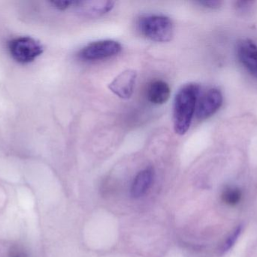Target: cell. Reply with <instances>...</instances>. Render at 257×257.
Here are the masks:
<instances>
[{
    "label": "cell",
    "instance_id": "obj_7",
    "mask_svg": "<svg viewBox=\"0 0 257 257\" xmlns=\"http://www.w3.org/2000/svg\"><path fill=\"white\" fill-rule=\"evenodd\" d=\"M114 2L105 0H90V1L75 2L77 12L80 15L87 18H98L112 10Z\"/></svg>",
    "mask_w": 257,
    "mask_h": 257
},
{
    "label": "cell",
    "instance_id": "obj_1",
    "mask_svg": "<svg viewBox=\"0 0 257 257\" xmlns=\"http://www.w3.org/2000/svg\"><path fill=\"white\" fill-rule=\"evenodd\" d=\"M200 91L199 84L190 83L177 94L173 110L174 129L177 134L184 135L190 128Z\"/></svg>",
    "mask_w": 257,
    "mask_h": 257
},
{
    "label": "cell",
    "instance_id": "obj_8",
    "mask_svg": "<svg viewBox=\"0 0 257 257\" xmlns=\"http://www.w3.org/2000/svg\"><path fill=\"white\" fill-rule=\"evenodd\" d=\"M240 62L252 75L257 78V46L250 39L240 41L237 48Z\"/></svg>",
    "mask_w": 257,
    "mask_h": 257
},
{
    "label": "cell",
    "instance_id": "obj_13",
    "mask_svg": "<svg viewBox=\"0 0 257 257\" xmlns=\"http://www.w3.org/2000/svg\"><path fill=\"white\" fill-rule=\"evenodd\" d=\"M75 2L76 1L74 0H54L51 1V3L59 10H66L71 6H75Z\"/></svg>",
    "mask_w": 257,
    "mask_h": 257
},
{
    "label": "cell",
    "instance_id": "obj_14",
    "mask_svg": "<svg viewBox=\"0 0 257 257\" xmlns=\"http://www.w3.org/2000/svg\"><path fill=\"white\" fill-rule=\"evenodd\" d=\"M198 3L202 5L204 7L212 9H218L222 5V2L219 0H202L198 2Z\"/></svg>",
    "mask_w": 257,
    "mask_h": 257
},
{
    "label": "cell",
    "instance_id": "obj_11",
    "mask_svg": "<svg viewBox=\"0 0 257 257\" xmlns=\"http://www.w3.org/2000/svg\"><path fill=\"white\" fill-rule=\"evenodd\" d=\"M241 193L238 189L229 187L223 191L222 199L229 205H235L241 201Z\"/></svg>",
    "mask_w": 257,
    "mask_h": 257
},
{
    "label": "cell",
    "instance_id": "obj_16",
    "mask_svg": "<svg viewBox=\"0 0 257 257\" xmlns=\"http://www.w3.org/2000/svg\"><path fill=\"white\" fill-rule=\"evenodd\" d=\"M250 4H252L251 1H238L236 3V8L239 10L246 9Z\"/></svg>",
    "mask_w": 257,
    "mask_h": 257
},
{
    "label": "cell",
    "instance_id": "obj_2",
    "mask_svg": "<svg viewBox=\"0 0 257 257\" xmlns=\"http://www.w3.org/2000/svg\"><path fill=\"white\" fill-rule=\"evenodd\" d=\"M139 28L145 37L157 42H167L174 36L172 20L164 15H150L139 19Z\"/></svg>",
    "mask_w": 257,
    "mask_h": 257
},
{
    "label": "cell",
    "instance_id": "obj_3",
    "mask_svg": "<svg viewBox=\"0 0 257 257\" xmlns=\"http://www.w3.org/2000/svg\"><path fill=\"white\" fill-rule=\"evenodd\" d=\"M9 50L12 58L21 64L34 61L43 53L42 44L29 36H21L10 41Z\"/></svg>",
    "mask_w": 257,
    "mask_h": 257
},
{
    "label": "cell",
    "instance_id": "obj_5",
    "mask_svg": "<svg viewBox=\"0 0 257 257\" xmlns=\"http://www.w3.org/2000/svg\"><path fill=\"white\" fill-rule=\"evenodd\" d=\"M223 104V95L219 89L213 88L199 95L196 104V117L199 120H205L212 116L220 108Z\"/></svg>",
    "mask_w": 257,
    "mask_h": 257
},
{
    "label": "cell",
    "instance_id": "obj_6",
    "mask_svg": "<svg viewBox=\"0 0 257 257\" xmlns=\"http://www.w3.org/2000/svg\"><path fill=\"white\" fill-rule=\"evenodd\" d=\"M137 79V72L133 69H126L120 72L108 84V89L121 99L127 100L134 92Z\"/></svg>",
    "mask_w": 257,
    "mask_h": 257
},
{
    "label": "cell",
    "instance_id": "obj_9",
    "mask_svg": "<svg viewBox=\"0 0 257 257\" xmlns=\"http://www.w3.org/2000/svg\"><path fill=\"white\" fill-rule=\"evenodd\" d=\"M170 95V87L163 80H154L151 81L147 89V98L148 101L155 105L166 104L169 101Z\"/></svg>",
    "mask_w": 257,
    "mask_h": 257
},
{
    "label": "cell",
    "instance_id": "obj_12",
    "mask_svg": "<svg viewBox=\"0 0 257 257\" xmlns=\"http://www.w3.org/2000/svg\"><path fill=\"white\" fill-rule=\"evenodd\" d=\"M241 226H238L234 229L233 232L229 235L223 245L222 246L221 250H220L222 253H226V252L229 251V249L232 248V246L234 245L240 234H241Z\"/></svg>",
    "mask_w": 257,
    "mask_h": 257
},
{
    "label": "cell",
    "instance_id": "obj_10",
    "mask_svg": "<svg viewBox=\"0 0 257 257\" xmlns=\"http://www.w3.org/2000/svg\"><path fill=\"white\" fill-rule=\"evenodd\" d=\"M154 172L151 167L141 170L133 181L131 187V195L135 199L143 196L152 185Z\"/></svg>",
    "mask_w": 257,
    "mask_h": 257
},
{
    "label": "cell",
    "instance_id": "obj_4",
    "mask_svg": "<svg viewBox=\"0 0 257 257\" xmlns=\"http://www.w3.org/2000/svg\"><path fill=\"white\" fill-rule=\"evenodd\" d=\"M121 50V45L116 41H97L84 46L80 51L79 57L85 60H103L117 55Z\"/></svg>",
    "mask_w": 257,
    "mask_h": 257
},
{
    "label": "cell",
    "instance_id": "obj_15",
    "mask_svg": "<svg viewBox=\"0 0 257 257\" xmlns=\"http://www.w3.org/2000/svg\"><path fill=\"white\" fill-rule=\"evenodd\" d=\"M10 257H27V255L22 249L17 247L11 251Z\"/></svg>",
    "mask_w": 257,
    "mask_h": 257
}]
</instances>
